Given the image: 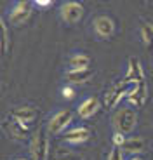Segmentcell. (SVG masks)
I'll return each instance as SVG.
<instances>
[{"instance_id":"9","label":"cell","mask_w":153,"mask_h":160,"mask_svg":"<svg viewBox=\"0 0 153 160\" xmlns=\"http://www.w3.org/2000/svg\"><path fill=\"white\" fill-rule=\"evenodd\" d=\"M91 136H92L91 129L80 125V127H73V129H70L68 132H65V134H63V139L70 144H80V143H87V141L91 139Z\"/></svg>"},{"instance_id":"22","label":"cell","mask_w":153,"mask_h":160,"mask_svg":"<svg viewBox=\"0 0 153 160\" xmlns=\"http://www.w3.org/2000/svg\"><path fill=\"white\" fill-rule=\"evenodd\" d=\"M61 94H63V98H66V99H72V98L75 96V91H73L72 85H66V87L61 89Z\"/></svg>"},{"instance_id":"20","label":"cell","mask_w":153,"mask_h":160,"mask_svg":"<svg viewBox=\"0 0 153 160\" xmlns=\"http://www.w3.org/2000/svg\"><path fill=\"white\" fill-rule=\"evenodd\" d=\"M125 139H127V138H125V134H122V132H117V131L113 132V136H111L113 144H115V146H118V148H122V146H124Z\"/></svg>"},{"instance_id":"16","label":"cell","mask_w":153,"mask_h":160,"mask_svg":"<svg viewBox=\"0 0 153 160\" xmlns=\"http://www.w3.org/2000/svg\"><path fill=\"white\" fill-rule=\"evenodd\" d=\"M68 70H87L91 64V58L85 54H73L68 58Z\"/></svg>"},{"instance_id":"3","label":"cell","mask_w":153,"mask_h":160,"mask_svg":"<svg viewBox=\"0 0 153 160\" xmlns=\"http://www.w3.org/2000/svg\"><path fill=\"white\" fill-rule=\"evenodd\" d=\"M30 153L33 160H47L49 158V139L45 131H37L32 138L30 144Z\"/></svg>"},{"instance_id":"11","label":"cell","mask_w":153,"mask_h":160,"mask_svg":"<svg viewBox=\"0 0 153 160\" xmlns=\"http://www.w3.org/2000/svg\"><path fill=\"white\" fill-rule=\"evenodd\" d=\"M94 30H96V33L99 37H103V38H108V37L113 35V32H115V23H113L111 18L108 16H97L96 19H94Z\"/></svg>"},{"instance_id":"5","label":"cell","mask_w":153,"mask_h":160,"mask_svg":"<svg viewBox=\"0 0 153 160\" xmlns=\"http://www.w3.org/2000/svg\"><path fill=\"white\" fill-rule=\"evenodd\" d=\"M72 120H73V113L70 110H59V112H56L51 117V120H49V125H47L49 132L51 134H61V132L72 124Z\"/></svg>"},{"instance_id":"14","label":"cell","mask_w":153,"mask_h":160,"mask_svg":"<svg viewBox=\"0 0 153 160\" xmlns=\"http://www.w3.org/2000/svg\"><path fill=\"white\" fill-rule=\"evenodd\" d=\"M11 117L21 120L24 124H32L33 120L37 118V110L30 108V106H16V108L11 110Z\"/></svg>"},{"instance_id":"25","label":"cell","mask_w":153,"mask_h":160,"mask_svg":"<svg viewBox=\"0 0 153 160\" xmlns=\"http://www.w3.org/2000/svg\"><path fill=\"white\" fill-rule=\"evenodd\" d=\"M16 160H26V158H16Z\"/></svg>"},{"instance_id":"21","label":"cell","mask_w":153,"mask_h":160,"mask_svg":"<svg viewBox=\"0 0 153 160\" xmlns=\"http://www.w3.org/2000/svg\"><path fill=\"white\" fill-rule=\"evenodd\" d=\"M108 160H124V150L118 146H113L108 155Z\"/></svg>"},{"instance_id":"12","label":"cell","mask_w":153,"mask_h":160,"mask_svg":"<svg viewBox=\"0 0 153 160\" xmlns=\"http://www.w3.org/2000/svg\"><path fill=\"white\" fill-rule=\"evenodd\" d=\"M101 103L97 98L94 96H89L87 99H84L80 104H78V108H76V112H78V115L82 117V118H91L92 115H96L97 110H99Z\"/></svg>"},{"instance_id":"15","label":"cell","mask_w":153,"mask_h":160,"mask_svg":"<svg viewBox=\"0 0 153 160\" xmlns=\"http://www.w3.org/2000/svg\"><path fill=\"white\" fill-rule=\"evenodd\" d=\"M146 148V141L143 139V138H127L124 143V146H122V150H124L125 153H132V155H137V153L145 152Z\"/></svg>"},{"instance_id":"2","label":"cell","mask_w":153,"mask_h":160,"mask_svg":"<svg viewBox=\"0 0 153 160\" xmlns=\"http://www.w3.org/2000/svg\"><path fill=\"white\" fill-rule=\"evenodd\" d=\"M134 84H129V82H125L124 78L118 80L117 84H113L111 87L108 89V92H106L105 96V106L108 110L115 108L118 103H120L122 99H124V96L127 98V94H129V91L132 89Z\"/></svg>"},{"instance_id":"23","label":"cell","mask_w":153,"mask_h":160,"mask_svg":"<svg viewBox=\"0 0 153 160\" xmlns=\"http://www.w3.org/2000/svg\"><path fill=\"white\" fill-rule=\"evenodd\" d=\"M35 5L40 9H47L52 5V0H35Z\"/></svg>"},{"instance_id":"24","label":"cell","mask_w":153,"mask_h":160,"mask_svg":"<svg viewBox=\"0 0 153 160\" xmlns=\"http://www.w3.org/2000/svg\"><path fill=\"white\" fill-rule=\"evenodd\" d=\"M131 160H143V158H141V157H132Z\"/></svg>"},{"instance_id":"19","label":"cell","mask_w":153,"mask_h":160,"mask_svg":"<svg viewBox=\"0 0 153 160\" xmlns=\"http://www.w3.org/2000/svg\"><path fill=\"white\" fill-rule=\"evenodd\" d=\"M51 160H80L75 153L72 152H65V150H56Z\"/></svg>"},{"instance_id":"1","label":"cell","mask_w":153,"mask_h":160,"mask_svg":"<svg viewBox=\"0 0 153 160\" xmlns=\"http://www.w3.org/2000/svg\"><path fill=\"white\" fill-rule=\"evenodd\" d=\"M113 125H115V131L122 132V134H131V132L136 129L137 125V113L134 108L131 106H125V108H120L115 117H113Z\"/></svg>"},{"instance_id":"17","label":"cell","mask_w":153,"mask_h":160,"mask_svg":"<svg viewBox=\"0 0 153 160\" xmlns=\"http://www.w3.org/2000/svg\"><path fill=\"white\" fill-rule=\"evenodd\" d=\"M0 44H2V54H7L11 40H9V28L4 18H0Z\"/></svg>"},{"instance_id":"7","label":"cell","mask_w":153,"mask_h":160,"mask_svg":"<svg viewBox=\"0 0 153 160\" xmlns=\"http://www.w3.org/2000/svg\"><path fill=\"white\" fill-rule=\"evenodd\" d=\"M32 11H33V7H32L30 2H17V4L9 11V21H11V24H14V26L23 24L24 21L32 16Z\"/></svg>"},{"instance_id":"8","label":"cell","mask_w":153,"mask_h":160,"mask_svg":"<svg viewBox=\"0 0 153 160\" xmlns=\"http://www.w3.org/2000/svg\"><path fill=\"white\" fill-rule=\"evenodd\" d=\"M146 99H148V87H146V80L139 82V84L132 85V89L127 94V101H129L131 106H137L141 108L146 104Z\"/></svg>"},{"instance_id":"10","label":"cell","mask_w":153,"mask_h":160,"mask_svg":"<svg viewBox=\"0 0 153 160\" xmlns=\"http://www.w3.org/2000/svg\"><path fill=\"white\" fill-rule=\"evenodd\" d=\"M125 82H129V84H139L145 80V72H143V66L141 63L136 59V58H131L129 59V66H127V73L124 77Z\"/></svg>"},{"instance_id":"4","label":"cell","mask_w":153,"mask_h":160,"mask_svg":"<svg viewBox=\"0 0 153 160\" xmlns=\"http://www.w3.org/2000/svg\"><path fill=\"white\" fill-rule=\"evenodd\" d=\"M84 12H85V9L80 2H65V4L59 7L61 18H63V21L68 23V24L78 23V21L82 19V16H84Z\"/></svg>"},{"instance_id":"6","label":"cell","mask_w":153,"mask_h":160,"mask_svg":"<svg viewBox=\"0 0 153 160\" xmlns=\"http://www.w3.org/2000/svg\"><path fill=\"white\" fill-rule=\"evenodd\" d=\"M4 127H5L9 136L14 138V139H24V138H28V134H30V124H24V122L14 118V117H9V118L5 120Z\"/></svg>"},{"instance_id":"13","label":"cell","mask_w":153,"mask_h":160,"mask_svg":"<svg viewBox=\"0 0 153 160\" xmlns=\"http://www.w3.org/2000/svg\"><path fill=\"white\" fill-rule=\"evenodd\" d=\"M92 78V72L91 70H68V73L65 75V80L72 85H80L85 84Z\"/></svg>"},{"instance_id":"18","label":"cell","mask_w":153,"mask_h":160,"mask_svg":"<svg viewBox=\"0 0 153 160\" xmlns=\"http://www.w3.org/2000/svg\"><path fill=\"white\" fill-rule=\"evenodd\" d=\"M141 37L148 47H153V24H150V23L141 24Z\"/></svg>"}]
</instances>
